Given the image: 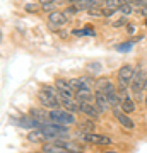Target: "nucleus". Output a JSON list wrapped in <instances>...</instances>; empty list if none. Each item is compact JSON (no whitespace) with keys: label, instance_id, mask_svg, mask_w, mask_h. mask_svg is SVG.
I'll use <instances>...</instances> for the list:
<instances>
[{"label":"nucleus","instance_id":"nucleus-1","mask_svg":"<svg viewBox=\"0 0 147 153\" xmlns=\"http://www.w3.org/2000/svg\"><path fill=\"white\" fill-rule=\"evenodd\" d=\"M38 99L41 102V107L46 109H60V97H58V90L53 85H43L41 90L38 92Z\"/></svg>","mask_w":147,"mask_h":153},{"label":"nucleus","instance_id":"nucleus-2","mask_svg":"<svg viewBox=\"0 0 147 153\" xmlns=\"http://www.w3.org/2000/svg\"><path fill=\"white\" fill-rule=\"evenodd\" d=\"M145 83H147L145 71L142 70V68L140 70H135L133 78H132V82H130V90H132V94H133V97H135L137 100L142 99V94L145 90Z\"/></svg>","mask_w":147,"mask_h":153},{"label":"nucleus","instance_id":"nucleus-3","mask_svg":"<svg viewBox=\"0 0 147 153\" xmlns=\"http://www.w3.org/2000/svg\"><path fill=\"white\" fill-rule=\"evenodd\" d=\"M48 114H50V121H51V123H55V124L70 126V124H74V123H75L74 112H69V111H63V109H51Z\"/></svg>","mask_w":147,"mask_h":153},{"label":"nucleus","instance_id":"nucleus-4","mask_svg":"<svg viewBox=\"0 0 147 153\" xmlns=\"http://www.w3.org/2000/svg\"><path fill=\"white\" fill-rule=\"evenodd\" d=\"M82 141L89 143V145H98V146H104V145H113L111 138L104 136V134H98V133H84L81 134Z\"/></svg>","mask_w":147,"mask_h":153},{"label":"nucleus","instance_id":"nucleus-5","mask_svg":"<svg viewBox=\"0 0 147 153\" xmlns=\"http://www.w3.org/2000/svg\"><path fill=\"white\" fill-rule=\"evenodd\" d=\"M133 73H135V68L132 65H123L118 70V83L120 85H130L132 78H133Z\"/></svg>","mask_w":147,"mask_h":153},{"label":"nucleus","instance_id":"nucleus-6","mask_svg":"<svg viewBox=\"0 0 147 153\" xmlns=\"http://www.w3.org/2000/svg\"><path fill=\"white\" fill-rule=\"evenodd\" d=\"M79 104V112H82V114H86L89 119H93V121H96L99 117V112L98 111V107L93 104V102H77Z\"/></svg>","mask_w":147,"mask_h":153},{"label":"nucleus","instance_id":"nucleus-7","mask_svg":"<svg viewBox=\"0 0 147 153\" xmlns=\"http://www.w3.org/2000/svg\"><path fill=\"white\" fill-rule=\"evenodd\" d=\"M48 21H50V26H51V27L60 29V27H63V26H65L67 22H69V19H67V16L63 14V12L53 10V12H50Z\"/></svg>","mask_w":147,"mask_h":153},{"label":"nucleus","instance_id":"nucleus-8","mask_svg":"<svg viewBox=\"0 0 147 153\" xmlns=\"http://www.w3.org/2000/svg\"><path fill=\"white\" fill-rule=\"evenodd\" d=\"M113 112H115V117L118 119V123H120L125 129H133L135 128V124H133V121L128 117V114H125L123 111L120 109V107H116V109H113Z\"/></svg>","mask_w":147,"mask_h":153},{"label":"nucleus","instance_id":"nucleus-9","mask_svg":"<svg viewBox=\"0 0 147 153\" xmlns=\"http://www.w3.org/2000/svg\"><path fill=\"white\" fill-rule=\"evenodd\" d=\"M94 105L98 107L99 112L109 111V102H108V99H106V95L101 94V92H98V90H96V94H94Z\"/></svg>","mask_w":147,"mask_h":153},{"label":"nucleus","instance_id":"nucleus-10","mask_svg":"<svg viewBox=\"0 0 147 153\" xmlns=\"http://www.w3.org/2000/svg\"><path fill=\"white\" fill-rule=\"evenodd\" d=\"M43 153H70L67 148H63L62 145H58L57 141H51V143H44L43 148H41Z\"/></svg>","mask_w":147,"mask_h":153},{"label":"nucleus","instance_id":"nucleus-11","mask_svg":"<svg viewBox=\"0 0 147 153\" xmlns=\"http://www.w3.org/2000/svg\"><path fill=\"white\" fill-rule=\"evenodd\" d=\"M120 109L123 111L125 114H130V112H133V111H135V102H133V100L127 95L125 99H121V100H120Z\"/></svg>","mask_w":147,"mask_h":153},{"label":"nucleus","instance_id":"nucleus-12","mask_svg":"<svg viewBox=\"0 0 147 153\" xmlns=\"http://www.w3.org/2000/svg\"><path fill=\"white\" fill-rule=\"evenodd\" d=\"M60 104L65 107L69 112H77L79 111V104H77L75 99H67V97H62L60 99Z\"/></svg>","mask_w":147,"mask_h":153},{"label":"nucleus","instance_id":"nucleus-13","mask_svg":"<svg viewBox=\"0 0 147 153\" xmlns=\"http://www.w3.org/2000/svg\"><path fill=\"white\" fill-rule=\"evenodd\" d=\"M27 140L33 141V143H43L48 138H46V134L41 129H33V131H29V134H27Z\"/></svg>","mask_w":147,"mask_h":153},{"label":"nucleus","instance_id":"nucleus-14","mask_svg":"<svg viewBox=\"0 0 147 153\" xmlns=\"http://www.w3.org/2000/svg\"><path fill=\"white\" fill-rule=\"evenodd\" d=\"M77 102H93V92L91 90H79L74 95Z\"/></svg>","mask_w":147,"mask_h":153},{"label":"nucleus","instance_id":"nucleus-15","mask_svg":"<svg viewBox=\"0 0 147 153\" xmlns=\"http://www.w3.org/2000/svg\"><path fill=\"white\" fill-rule=\"evenodd\" d=\"M99 0H81L77 5H79V9L81 10H91V9H96V7H99Z\"/></svg>","mask_w":147,"mask_h":153},{"label":"nucleus","instance_id":"nucleus-16","mask_svg":"<svg viewBox=\"0 0 147 153\" xmlns=\"http://www.w3.org/2000/svg\"><path fill=\"white\" fill-rule=\"evenodd\" d=\"M101 4H103L104 7H109V9H120L123 4H125V0H101Z\"/></svg>","mask_w":147,"mask_h":153},{"label":"nucleus","instance_id":"nucleus-17","mask_svg":"<svg viewBox=\"0 0 147 153\" xmlns=\"http://www.w3.org/2000/svg\"><path fill=\"white\" fill-rule=\"evenodd\" d=\"M57 0H39V7L46 12H51V9H55Z\"/></svg>","mask_w":147,"mask_h":153},{"label":"nucleus","instance_id":"nucleus-18","mask_svg":"<svg viewBox=\"0 0 147 153\" xmlns=\"http://www.w3.org/2000/svg\"><path fill=\"white\" fill-rule=\"evenodd\" d=\"M81 129L82 131H86V133H93L94 131V121L93 119H86V121H82L81 124Z\"/></svg>","mask_w":147,"mask_h":153},{"label":"nucleus","instance_id":"nucleus-19","mask_svg":"<svg viewBox=\"0 0 147 153\" xmlns=\"http://www.w3.org/2000/svg\"><path fill=\"white\" fill-rule=\"evenodd\" d=\"M118 10H120L121 14H123V16H130L132 12H133V9H132L130 4H127V2H125V4H123V5H121L120 9H118Z\"/></svg>","mask_w":147,"mask_h":153},{"label":"nucleus","instance_id":"nucleus-20","mask_svg":"<svg viewBox=\"0 0 147 153\" xmlns=\"http://www.w3.org/2000/svg\"><path fill=\"white\" fill-rule=\"evenodd\" d=\"M24 10H26V12H31V14H34V12H38V10H39V5H38V4H26V5H24Z\"/></svg>","mask_w":147,"mask_h":153},{"label":"nucleus","instance_id":"nucleus-21","mask_svg":"<svg viewBox=\"0 0 147 153\" xmlns=\"http://www.w3.org/2000/svg\"><path fill=\"white\" fill-rule=\"evenodd\" d=\"M79 10H81V9H79V5H77V4H70V5L67 7V14H70V16L77 14ZM67 14H65V16H67Z\"/></svg>","mask_w":147,"mask_h":153},{"label":"nucleus","instance_id":"nucleus-22","mask_svg":"<svg viewBox=\"0 0 147 153\" xmlns=\"http://www.w3.org/2000/svg\"><path fill=\"white\" fill-rule=\"evenodd\" d=\"M87 14L89 16H98V17H103V9H99V7H96V9H91V10H87Z\"/></svg>","mask_w":147,"mask_h":153},{"label":"nucleus","instance_id":"nucleus-23","mask_svg":"<svg viewBox=\"0 0 147 153\" xmlns=\"http://www.w3.org/2000/svg\"><path fill=\"white\" fill-rule=\"evenodd\" d=\"M132 46H133V43H125V44H120V46H118V51H121V53H123V51H130V48Z\"/></svg>","mask_w":147,"mask_h":153},{"label":"nucleus","instance_id":"nucleus-24","mask_svg":"<svg viewBox=\"0 0 147 153\" xmlns=\"http://www.w3.org/2000/svg\"><path fill=\"white\" fill-rule=\"evenodd\" d=\"M115 12H116V9H109V7H104V9H103V17H109V16H113Z\"/></svg>","mask_w":147,"mask_h":153},{"label":"nucleus","instance_id":"nucleus-25","mask_svg":"<svg viewBox=\"0 0 147 153\" xmlns=\"http://www.w3.org/2000/svg\"><path fill=\"white\" fill-rule=\"evenodd\" d=\"M125 24H127V19L121 17V19H118V21L113 22V27H121V26H125Z\"/></svg>","mask_w":147,"mask_h":153},{"label":"nucleus","instance_id":"nucleus-26","mask_svg":"<svg viewBox=\"0 0 147 153\" xmlns=\"http://www.w3.org/2000/svg\"><path fill=\"white\" fill-rule=\"evenodd\" d=\"M2 38H4V33H2V29H0V43H2Z\"/></svg>","mask_w":147,"mask_h":153},{"label":"nucleus","instance_id":"nucleus-27","mask_svg":"<svg viewBox=\"0 0 147 153\" xmlns=\"http://www.w3.org/2000/svg\"><path fill=\"white\" fill-rule=\"evenodd\" d=\"M145 90H147V83H145ZM145 105H147V94H145Z\"/></svg>","mask_w":147,"mask_h":153},{"label":"nucleus","instance_id":"nucleus-28","mask_svg":"<svg viewBox=\"0 0 147 153\" xmlns=\"http://www.w3.org/2000/svg\"><path fill=\"white\" fill-rule=\"evenodd\" d=\"M145 27H147V17H145Z\"/></svg>","mask_w":147,"mask_h":153},{"label":"nucleus","instance_id":"nucleus-29","mask_svg":"<svg viewBox=\"0 0 147 153\" xmlns=\"http://www.w3.org/2000/svg\"><path fill=\"white\" fill-rule=\"evenodd\" d=\"M106 153H116V152H106Z\"/></svg>","mask_w":147,"mask_h":153},{"label":"nucleus","instance_id":"nucleus-30","mask_svg":"<svg viewBox=\"0 0 147 153\" xmlns=\"http://www.w3.org/2000/svg\"><path fill=\"white\" fill-rule=\"evenodd\" d=\"M33 153H43V152H33Z\"/></svg>","mask_w":147,"mask_h":153},{"label":"nucleus","instance_id":"nucleus-31","mask_svg":"<svg viewBox=\"0 0 147 153\" xmlns=\"http://www.w3.org/2000/svg\"><path fill=\"white\" fill-rule=\"evenodd\" d=\"M81 153H84V152H81Z\"/></svg>","mask_w":147,"mask_h":153}]
</instances>
